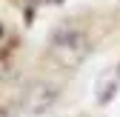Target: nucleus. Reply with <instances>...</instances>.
<instances>
[{
	"label": "nucleus",
	"mask_w": 120,
	"mask_h": 117,
	"mask_svg": "<svg viewBox=\"0 0 120 117\" xmlns=\"http://www.w3.org/2000/svg\"><path fill=\"white\" fill-rule=\"evenodd\" d=\"M0 34H3V29H0Z\"/></svg>",
	"instance_id": "3"
},
{
	"label": "nucleus",
	"mask_w": 120,
	"mask_h": 117,
	"mask_svg": "<svg viewBox=\"0 0 120 117\" xmlns=\"http://www.w3.org/2000/svg\"><path fill=\"white\" fill-rule=\"evenodd\" d=\"M52 51H54V57L63 66H74V63H80L83 54H86V37L77 32V29L63 26L52 37Z\"/></svg>",
	"instance_id": "1"
},
{
	"label": "nucleus",
	"mask_w": 120,
	"mask_h": 117,
	"mask_svg": "<svg viewBox=\"0 0 120 117\" xmlns=\"http://www.w3.org/2000/svg\"><path fill=\"white\" fill-rule=\"evenodd\" d=\"M54 97H57L54 86L37 83V86H32V91L26 94V109L32 111V114H40V111H46V109L54 103Z\"/></svg>",
	"instance_id": "2"
}]
</instances>
